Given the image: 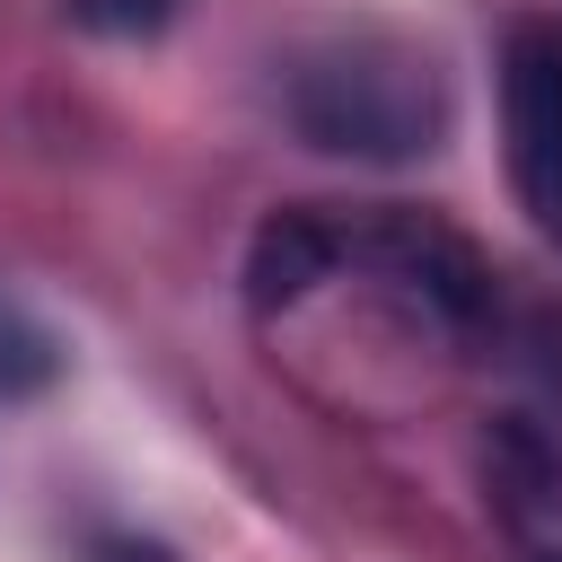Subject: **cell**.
Listing matches in <instances>:
<instances>
[{"instance_id":"cell-1","label":"cell","mask_w":562,"mask_h":562,"mask_svg":"<svg viewBox=\"0 0 562 562\" xmlns=\"http://www.w3.org/2000/svg\"><path fill=\"white\" fill-rule=\"evenodd\" d=\"M281 114L325 158L404 167V158H430L439 149L448 88H439V70H430L422 44H404L386 26H342V35L307 44L281 70Z\"/></svg>"},{"instance_id":"cell-4","label":"cell","mask_w":562,"mask_h":562,"mask_svg":"<svg viewBox=\"0 0 562 562\" xmlns=\"http://www.w3.org/2000/svg\"><path fill=\"white\" fill-rule=\"evenodd\" d=\"M342 263H351L342 211L290 202V211H272V220L246 237V307H255V316H281V307H299L316 281H334Z\"/></svg>"},{"instance_id":"cell-2","label":"cell","mask_w":562,"mask_h":562,"mask_svg":"<svg viewBox=\"0 0 562 562\" xmlns=\"http://www.w3.org/2000/svg\"><path fill=\"white\" fill-rule=\"evenodd\" d=\"M501 158L544 246H562V26L527 18L501 44Z\"/></svg>"},{"instance_id":"cell-6","label":"cell","mask_w":562,"mask_h":562,"mask_svg":"<svg viewBox=\"0 0 562 562\" xmlns=\"http://www.w3.org/2000/svg\"><path fill=\"white\" fill-rule=\"evenodd\" d=\"M88 26H105V35H149V26H167V9L176 0H70Z\"/></svg>"},{"instance_id":"cell-3","label":"cell","mask_w":562,"mask_h":562,"mask_svg":"<svg viewBox=\"0 0 562 562\" xmlns=\"http://www.w3.org/2000/svg\"><path fill=\"white\" fill-rule=\"evenodd\" d=\"M342 237H351V263L386 272L413 307H430L439 325L474 334L492 316V263L474 255V237H457L448 220L430 211H342Z\"/></svg>"},{"instance_id":"cell-5","label":"cell","mask_w":562,"mask_h":562,"mask_svg":"<svg viewBox=\"0 0 562 562\" xmlns=\"http://www.w3.org/2000/svg\"><path fill=\"white\" fill-rule=\"evenodd\" d=\"M53 378H61V334L44 316H26L18 299H0V404L44 395Z\"/></svg>"},{"instance_id":"cell-7","label":"cell","mask_w":562,"mask_h":562,"mask_svg":"<svg viewBox=\"0 0 562 562\" xmlns=\"http://www.w3.org/2000/svg\"><path fill=\"white\" fill-rule=\"evenodd\" d=\"M88 562H176L167 544H149V536H97V553Z\"/></svg>"}]
</instances>
